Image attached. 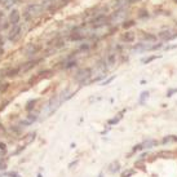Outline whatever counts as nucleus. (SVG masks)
Returning <instances> with one entry per match:
<instances>
[{
  "label": "nucleus",
  "instance_id": "nucleus-1",
  "mask_svg": "<svg viewBox=\"0 0 177 177\" xmlns=\"http://www.w3.org/2000/svg\"><path fill=\"white\" fill-rule=\"evenodd\" d=\"M43 11H44V7L40 5V4H30L25 9V17L26 20H32L35 17L40 16Z\"/></svg>",
  "mask_w": 177,
  "mask_h": 177
},
{
  "label": "nucleus",
  "instance_id": "nucleus-2",
  "mask_svg": "<svg viewBox=\"0 0 177 177\" xmlns=\"http://www.w3.org/2000/svg\"><path fill=\"white\" fill-rule=\"evenodd\" d=\"M92 75V71H90V69H83V70H79L75 74V79L79 81V83H87V80L90 78Z\"/></svg>",
  "mask_w": 177,
  "mask_h": 177
},
{
  "label": "nucleus",
  "instance_id": "nucleus-3",
  "mask_svg": "<svg viewBox=\"0 0 177 177\" xmlns=\"http://www.w3.org/2000/svg\"><path fill=\"white\" fill-rule=\"evenodd\" d=\"M21 31H22V29H21V26H20V25L13 26V29L11 30V32H9V36H8V39H9L11 41H16V40H18V38L21 36Z\"/></svg>",
  "mask_w": 177,
  "mask_h": 177
},
{
  "label": "nucleus",
  "instance_id": "nucleus-4",
  "mask_svg": "<svg viewBox=\"0 0 177 177\" xmlns=\"http://www.w3.org/2000/svg\"><path fill=\"white\" fill-rule=\"evenodd\" d=\"M158 36L160 38V39H163L164 41H169V40H172V39L177 38V32H173L172 30H164V31L159 32Z\"/></svg>",
  "mask_w": 177,
  "mask_h": 177
},
{
  "label": "nucleus",
  "instance_id": "nucleus-5",
  "mask_svg": "<svg viewBox=\"0 0 177 177\" xmlns=\"http://www.w3.org/2000/svg\"><path fill=\"white\" fill-rule=\"evenodd\" d=\"M40 61H41V60L39 58V60H32V61H29V62L23 63V66H21V71H22V72H27L29 70H31L32 67H35Z\"/></svg>",
  "mask_w": 177,
  "mask_h": 177
},
{
  "label": "nucleus",
  "instance_id": "nucleus-6",
  "mask_svg": "<svg viewBox=\"0 0 177 177\" xmlns=\"http://www.w3.org/2000/svg\"><path fill=\"white\" fill-rule=\"evenodd\" d=\"M18 22H20V12L17 9H13L9 14V23L16 26V25H18Z\"/></svg>",
  "mask_w": 177,
  "mask_h": 177
},
{
  "label": "nucleus",
  "instance_id": "nucleus-7",
  "mask_svg": "<svg viewBox=\"0 0 177 177\" xmlns=\"http://www.w3.org/2000/svg\"><path fill=\"white\" fill-rule=\"evenodd\" d=\"M39 49H40V47L36 45V44H34V43H31V44H29L27 47H26V54L34 56V54L38 53Z\"/></svg>",
  "mask_w": 177,
  "mask_h": 177
},
{
  "label": "nucleus",
  "instance_id": "nucleus-8",
  "mask_svg": "<svg viewBox=\"0 0 177 177\" xmlns=\"http://www.w3.org/2000/svg\"><path fill=\"white\" fill-rule=\"evenodd\" d=\"M135 38H136L135 32L128 31V32H126V34H123V35H122V40L126 41V43H132L133 40H135Z\"/></svg>",
  "mask_w": 177,
  "mask_h": 177
},
{
  "label": "nucleus",
  "instance_id": "nucleus-9",
  "mask_svg": "<svg viewBox=\"0 0 177 177\" xmlns=\"http://www.w3.org/2000/svg\"><path fill=\"white\" fill-rule=\"evenodd\" d=\"M85 35H83V34H80L79 31H78V29H75L74 31H72L71 34V40H74V41H79V40H83Z\"/></svg>",
  "mask_w": 177,
  "mask_h": 177
},
{
  "label": "nucleus",
  "instance_id": "nucleus-10",
  "mask_svg": "<svg viewBox=\"0 0 177 177\" xmlns=\"http://www.w3.org/2000/svg\"><path fill=\"white\" fill-rule=\"evenodd\" d=\"M141 145H142V149H151L158 145V141L157 140H146L144 144H141Z\"/></svg>",
  "mask_w": 177,
  "mask_h": 177
},
{
  "label": "nucleus",
  "instance_id": "nucleus-11",
  "mask_svg": "<svg viewBox=\"0 0 177 177\" xmlns=\"http://www.w3.org/2000/svg\"><path fill=\"white\" fill-rule=\"evenodd\" d=\"M172 142H177V136H175V135H169V136H166L164 139L162 140V144H163V145L172 144Z\"/></svg>",
  "mask_w": 177,
  "mask_h": 177
},
{
  "label": "nucleus",
  "instance_id": "nucleus-12",
  "mask_svg": "<svg viewBox=\"0 0 177 177\" xmlns=\"http://www.w3.org/2000/svg\"><path fill=\"white\" fill-rule=\"evenodd\" d=\"M115 62H116V53L115 52H111V53L106 56V63H109L111 66V65H114Z\"/></svg>",
  "mask_w": 177,
  "mask_h": 177
},
{
  "label": "nucleus",
  "instance_id": "nucleus-13",
  "mask_svg": "<svg viewBox=\"0 0 177 177\" xmlns=\"http://www.w3.org/2000/svg\"><path fill=\"white\" fill-rule=\"evenodd\" d=\"M120 169V164H119V162L116 160V162H113L110 164V167H109V171L111 172V173H115V172H118Z\"/></svg>",
  "mask_w": 177,
  "mask_h": 177
},
{
  "label": "nucleus",
  "instance_id": "nucleus-14",
  "mask_svg": "<svg viewBox=\"0 0 177 177\" xmlns=\"http://www.w3.org/2000/svg\"><path fill=\"white\" fill-rule=\"evenodd\" d=\"M124 14H126V12H124L123 8H120V9H118V11H116L114 14H113V18H114L115 21H116V20H122Z\"/></svg>",
  "mask_w": 177,
  "mask_h": 177
},
{
  "label": "nucleus",
  "instance_id": "nucleus-15",
  "mask_svg": "<svg viewBox=\"0 0 177 177\" xmlns=\"http://www.w3.org/2000/svg\"><path fill=\"white\" fill-rule=\"evenodd\" d=\"M142 40H146V43H153L154 40H157V36L151 34H142Z\"/></svg>",
  "mask_w": 177,
  "mask_h": 177
},
{
  "label": "nucleus",
  "instance_id": "nucleus-16",
  "mask_svg": "<svg viewBox=\"0 0 177 177\" xmlns=\"http://www.w3.org/2000/svg\"><path fill=\"white\" fill-rule=\"evenodd\" d=\"M21 71V67H14V69H11V70H8L7 71V76H9V78H13V76H16L18 72Z\"/></svg>",
  "mask_w": 177,
  "mask_h": 177
},
{
  "label": "nucleus",
  "instance_id": "nucleus-17",
  "mask_svg": "<svg viewBox=\"0 0 177 177\" xmlns=\"http://www.w3.org/2000/svg\"><path fill=\"white\" fill-rule=\"evenodd\" d=\"M123 113H124V110L122 111V113H119V114H118V116H116V118H114V119L109 120V124H110V126H113V124H116V123H119V120L122 119V116H123V115H122Z\"/></svg>",
  "mask_w": 177,
  "mask_h": 177
},
{
  "label": "nucleus",
  "instance_id": "nucleus-18",
  "mask_svg": "<svg viewBox=\"0 0 177 177\" xmlns=\"http://www.w3.org/2000/svg\"><path fill=\"white\" fill-rule=\"evenodd\" d=\"M148 98H149V92H148V90H146V92H142L141 96H140V103H141V105H142V103H145V101L148 100Z\"/></svg>",
  "mask_w": 177,
  "mask_h": 177
},
{
  "label": "nucleus",
  "instance_id": "nucleus-19",
  "mask_svg": "<svg viewBox=\"0 0 177 177\" xmlns=\"http://www.w3.org/2000/svg\"><path fill=\"white\" fill-rule=\"evenodd\" d=\"M135 25H136V21L129 20V21H127V22L123 23V27L124 29H129V27H132V26H135Z\"/></svg>",
  "mask_w": 177,
  "mask_h": 177
},
{
  "label": "nucleus",
  "instance_id": "nucleus-20",
  "mask_svg": "<svg viewBox=\"0 0 177 177\" xmlns=\"http://www.w3.org/2000/svg\"><path fill=\"white\" fill-rule=\"evenodd\" d=\"M135 172H136L135 169H127L122 173V177H131V176L135 175Z\"/></svg>",
  "mask_w": 177,
  "mask_h": 177
},
{
  "label": "nucleus",
  "instance_id": "nucleus-21",
  "mask_svg": "<svg viewBox=\"0 0 177 177\" xmlns=\"http://www.w3.org/2000/svg\"><path fill=\"white\" fill-rule=\"evenodd\" d=\"M36 102H38V100H31V101H29V102H27V105H26V110L30 111L34 106H35V103H36Z\"/></svg>",
  "mask_w": 177,
  "mask_h": 177
},
{
  "label": "nucleus",
  "instance_id": "nucleus-22",
  "mask_svg": "<svg viewBox=\"0 0 177 177\" xmlns=\"http://www.w3.org/2000/svg\"><path fill=\"white\" fill-rule=\"evenodd\" d=\"M157 58H159V56H150V57L142 60V62L144 63H150L151 61H154V60H157Z\"/></svg>",
  "mask_w": 177,
  "mask_h": 177
},
{
  "label": "nucleus",
  "instance_id": "nucleus-23",
  "mask_svg": "<svg viewBox=\"0 0 177 177\" xmlns=\"http://www.w3.org/2000/svg\"><path fill=\"white\" fill-rule=\"evenodd\" d=\"M162 155H164L163 158H171L173 154H172L171 151H160V153H158V157H162Z\"/></svg>",
  "mask_w": 177,
  "mask_h": 177
},
{
  "label": "nucleus",
  "instance_id": "nucleus-24",
  "mask_svg": "<svg viewBox=\"0 0 177 177\" xmlns=\"http://www.w3.org/2000/svg\"><path fill=\"white\" fill-rule=\"evenodd\" d=\"M14 3H16V0H5V2H4V7H5V8H11Z\"/></svg>",
  "mask_w": 177,
  "mask_h": 177
},
{
  "label": "nucleus",
  "instance_id": "nucleus-25",
  "mask_svg": "<svg viewBox=\"0 0 177 177\" xmlns=\"http://www.w3.org/2000/svg\"><path fill=\"white\" fill-rule=\"evenodd\" d=\"M34 139H35V133H30V135L26 137V144H29V142L34 141Z\"/></svg>",
  "mask_w": 177,
  "mask_h": 177
},
{
  "label": "nucleus",
  "instance_id": "nucleus-26",
  "mask_svg": "<svg viewBox=\"0 0 177 177\" xmlns=\"http://www.w3.org/2000/svg\"><path fill=\"white\" fill-rule=\"evenodd\" d=\"M75 65H76L75 61H69L66 65H65V69H71V67H74Z\"/></svg>",
  "mask_w": 177,
  "mask_h": 177
},
{
  "label": "nucleus",
  "instance_id": "nucleus-27",
  "mask_svg": "<svg viewBox=\"0 0 177 177\" xmlns=\"http://www.w3.org/2000/svg\"><path fill=\"white\" fill-rule=\"evenodd\" d=\"M36 119H38V116H36L35 114H30V115H29V119H27V120H29L30 123H34Z\"/></svg>",
  "mask_w": 177,
  "mask_h": 177
},
{
  "label": "nucleus",
  "instance_id": "nucleus-28",
  "mask_svg": "<svg viewBox=\"0 0 177 177\" xmlns=\"http://www.w3.org/2000/svg\"><path fill=\"white\" fill-rule=\"evenodd\" d=\"M173 93H177V88H173V89H169V90H168V92H167V97H171Z\"/></svg>",
  "mask_w": 177,
  "mask_h": 177
},
{
  "label": "nucleus",
  "instance_id": "nucleus-29",
  "mask_svg": "<svg viewBox=\"0 0 177 177\" xmlns=\"http://www.w3.org/2000/svg\"><path fill=\"white\" fill-rule=\"evenodd\" d=\"M114 79H115V76H110V78H109V79H106L105 81H103V83H102V85H107V84H109V83H110V81H113Z\"/></svg>",
  "mask_w": 177,
  "mask_h": 177
},
{
  "label": "nucleus",
  "instance_id": "nucleus-30",
  "mask_svg": "<svg viewBox=\"0 0 177 177\" xmlns=\"http://www.w3.org/2000/svg\"><path fill=\"white\" fill-rule=\"evenodd\" d=\"M89 48H90L89 44H83V45H81L80 48H79V50H88Z\"/></svg>",
  "mask_w": 177,
  "mask_h": 177
},
{
  "label": "nucleus",
  "instance_id": "nucleus-31",
  "mask_svg": "<svg viewBox=\"0 0 177 177\" xmlns=\"http://www.w3.org/2000/svg\"><path fill=\"white\" fill-rule=\"evenodd\" d=\"M140 18H144V17H148V12L146 11H141V13H140Z\"/></svg>",
  "mask_w": 177,
  "mask_h": 177
},
{
  "label": "nucleus",
  "instance_id": "nucleus-32",
  "mask_svg": "<svg viewBox=\"0 0 177 177\" xmlns=\"http://www.w3.org/2000/svg\"><path fill=\"white\" fill-rule=\"evenodd\" d=\"M7 176H11V177H20L18 173H16V172H9V173H5Z\"/></svg>",
  "mask_w": 177,
  "mask_h": 177
},
{
  "label": "nucleus",
  "instance_id": "nucleus-33",
  "mask_svg": "<svg viewBox=\"0 0 177 177\" xmlns=\"http://www.w3.org/2000/svg\"><path fill=\"white\" fill-rule=\"evenodd\" d=\"M126 2V0H115V3H116V7H120L122 5V4Z\"/></svg>",
  "mask_w": 177,
  "mask_h": 177
},
{
  "label": "nucleus",
  "instance_id": "nucleus-34",
  "mask_svg": "<svg viewBox=\"0 0 177 177\" xmlns=\"http://www.w3.org/2000/svg\"><path fill=\"white\" fill-rule=\"evenodd\" d=\"M4 168H5V164L2 162V158H0V169H4Z\"/></svg>",
  "mask_w": 177,
  "mask_h": 177
},
{
  "label": "nucleus",
  "instance_id": "nucleus-35",
  "mask_svg": "<svg viewBox=\"0 0 177 177\" xmlns=\"http://www.w3.org/2000/svg\"><path fill=\"white\" fill-rule=\"evenodd\" d=\"M0 149H2V150H5V145H4L3 142H0Z\"/></svg>",
  "mask_w": 177,
  "mask_h": 177
},
{
  "label": "nucleus",
  "instance_id": "nucleus-36",
  "mask_svg": "<svg viewBox=\"0 0 177 177\" xmlns=\"http://www.w3.org/2000/svg\"><path fill=\"white\" fill-rule=\"evenodd\" d=\"M0 132H2V133H4V132H5V129H4V127L2 126V124H0Z\"/></svg>",
  "mask_w": 177,
  "mask_h": 177
},
{
  "label": "nucleus",
  "instance_id": "nucleus-37",
  "mask_svg": "<svg viewBox=\"0 0 177 177\" xmlns=\"http://www.w3.org/2000/svg\"><path fill=\"white\" fill-rule=\"evenodd\" d=\"M136 2H140V0H128V3H129V4H132V3H136Z\"/></svg>",
  "mask_w": 177,
  "mask_h": 177
},
{
  "label": "nucleus",
  "instance_id": "nucleus-38",
  "mask_svg": "<svg viewBox=\"0 0 177 177\" xmlns=\"http://www.w3.org/2000/svg\"><path fill=\"white\" fill-rule=\"evenodd\" d=\"M98 177H103V175H102V173H100V176H98Z\"/></svg>",
  "mask_w": 177,
  "mask_h": 177
},
{
  "label": "nucleus",
  "instance_id": "nucleus-39",
  "mask_svg": "<svg viewBox=\"0 0 177 177\" xmlns=\"http://www.w3.org/2000/svg\"><path fill=\"white\" fill-rule=\"evenodd\" d=\"M38 177H41V175H39V176H38Z\"/></svg>",
  "mask_w": 177,
  "mask_h": 177
},
{
  "label": "nucleus",
  "instance_id": "nucleus-40",
  "mask_svg": "<svg viewBox=\"0 0 177 177\" xmlns=\"http://www.w3.org/2000/svg\"><path fill=\"white\" fill-rule=\"evenodd\" d=\"M175 3H177V0H175Z\"/></svg>",
  "mask_w": 177,
  "mask_h": 177
}]
</instances>
